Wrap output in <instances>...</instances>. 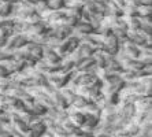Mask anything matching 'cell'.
Listing matches in <instances>:
<instances>
[{
	"label": "cell",
	"mask_w": 152,
	"mask_h": 137,
	"mask_svg": "<svg viewBox=\"0 0 152 137\" xmlns=\"http://www.w3.org/2000/svg\"><path fill=\"white\" fill-rule=\"evenodd\" d=\"M125 81L121 78L119 74H113L104 81H102V93L103 95H111V93H119L124 88Z\"/></svg>",
	"instance_id": "cell-1"
},
{
	"label": "cell",
	"mask_w": 152,
	"mask_h": 137,
	"mask_svg": "<svg viewBox=\"0 0 152 137\" xmlns=\"http://www.w3.org/2000/svg\"><path fill=\"white\" fill-rule=\"evenodd\" d=\"M73 71H66V70H63V69H60V70L55 71V73L45 74V75H47V80H48V84H50L52 88L59 89V88H62V86H66V84H67L69 80H70Z\"/></svg>",
	"instance_id": "cell-2"
},
{
	"label": "cell",
	"mask_w": 152,
	"mask_h": 137,
	"mask_svg": "<svg viewBox=\"0 0 152 137\" xmlns=\"http://www.w3.org/2000/svg\"><path fill=\"white\" fill-rule=\"evenodd\" d=\"M28 42H29V40H28V37H26V34H23V33H14V34H11L7 39L6 45H4L3 49L15 51V49L23 48Z\"/></svg>",
	"instance_id": "cell-3"
},
{
	"label": "cell",
	"mask_w": 152,
	"mask_h": 137,
	"mask_svg": "<svg viewBox=\"0 0 152 137\" xmlns=\"http://www.w3.org/2000/svg\"><path fill=\"white\" fill-rule=\"evenodd\" d=\"M102 49L115 56V55H117V52L119 51V41H118V37H117V36H114L113 33L104 36V39H103V47H102Z\"/></svg>",
	"instance_id": "cell-4"
},
{
	"label": "cell",
	"mask_w": 152,
	"mask_h": 137,
	"mask_svg": "<svg viewBox=\"0 0 152 137\" xmlns=\"http://www.w3.org/2000/svg\"><path fill=\"white\" fill-rule=\"evenodd\" d=\"M117 113L126 118L127 121H130L133 115L136 114V107L133 103H126V102H119L117 105Z\"/></svg>",
	"instance_id": "cell-5"
},
{
	"label": "cell",
	"mask_w": 152,
	"mask_h": 137,
	"mask_svg": "<svg viewBox=\"0 0 152 137\" xmlns=\"http://www.w3.org/2000/svg\"><path fill=\"white\" fill-rule=\"evenodd\" d=\"M119 51H122L130 59H138V56H140V48L129 40L126 42H124L122 45H119Z\"/></svg>",
	"instance_id": "cell-6"
},
{
	"label": "cell",
	"mask_w": 152,
	"mask_h": 137,
	"mask_svg": "<svg viewBox=\"0 0 152 137\" xmlns=\"http://www.w3.org/2000/svg\"><path fill=\"white\" fill-rule=\"evenodd\" d=\"M50 97L51 100H52L53 105H55V108L58 110H66L69 107L67 103H66V100L63 99V96L60 95V92L59 89H52L50 93Z\"/></svg>",
	"instance_id": "cell-7"
},
{
	"label": "cell",
	"mask_w": 152,
	"mask_h": 137,
	"mask_svg": "<svg viewBox=\"0 0 152 137\" xmlns=\"http://www.w3.org/2000/svg\"><path fill=\"white\" fill-rule=\"evenodd\" d=\"M42 59L47 60V62H51V63H59L62 60V56L53 48L44 45V48H42Z\"/></svg>",
	"instance_id": "cell-8"
},
{
	"label": "cell",
	"mask_w": 152,
	"mask_h": 137,
	"mask_svg": "<svg viewBox=\"0 0 152 137\" xmlns=\"http://www.w3.org/2000/svg\"><path fill=\"white\" fill-rule=\"evenodd\" d=\"M136 111H149L152 110V97L151 96H140L134 102Z\"/></svg>",
	"instance_id": "cell-9"
},
{
	"label": "cell",
	"mask_w": 152,
	"mask_h": 137,
	"mask_svg": "<svg viewBox=\"0 0 152 137\" xmlns=\"http://www.w3.org/2000/svg\"><path fill=\"white\" fill-rule=\"evenodd\" d=\"M92 32H93V28L91 26V23L84 22V21H81V19H80V22L73 28V34L78 36V37L85 36V34H89V33H92Z\"/></svg>",
	"instance_id": "cell-10"
},
{
	"label": "cell",
	"mask_w": 152,
	"mask_h": 137,
	"mask_svg": "<svg viewBox=\"0 0 152 137\" xmlns=\"http://www.w3.org/2000/svg\"><path fill=\"white\" fill-rule=\"evenodd\" d=\"M23 48H25L32 56L37 58V59H42V48H44V45L39 44V42H34V41H29Z\"/></svg>",
	"instance_id": "cell-11"
},
{
	"label": "cell",
	"mask_w": 152,
	"mask_h": 137,
	"mask_svg": "<svg viewBox=\"0 0 152 137\" xmlns=\"http://www.w3.org/2000/svg\"><path fill=\"white\" fill-rule=\"evenodd\" d=\"M4 66L7 67V70L10 71V74H17L19 71H22L23 69L26 67V62H22V60H17V59H12L8 60L4 63Z\"/></svg>",
	"instance_id": "cell-12"
},
{
	"label": "cell",
	"mask_w": 152,
	"mask_h": 137,
	"mask_svg": "<svg viewBox=\"0 0 152 137\" xmlns=\"http://www.w3.org/2000/svg\"><path fill=\"white\" fill-rule=\"evenodd\" d=\"M59 92H60V95L63 96V99L66 100V103H67V105H70L71 103H73V100H74L75 97V93L73 89L67 88V86H62V88H59Z\"/></svg>",
	"instance_id": "cell-13"
},
{
	"label": "cell",
	"mask_w": 152,
	"mask_h": 137,
	"mask_svg": "<svg viewBox=\"0 0 152 137\" xmlns=\"http://www.w3.org/2000/svg\"><path fill=\"white\" fill-rule=\"evenodd\" d=\"M77 49H78V52L82 55V58H89V56H92L93 52L96 51L93 47H91L89 44H86V42H80V45L77 47Z\"/></svg>",
	"instance_id": "cell-14"
},
{
	"label": "cell",
	"mask_w": 152,
	"mask_h": 137,
	"mask_svg": "<svg viewBox=\"0 0 152 137\" xmlns=\"http://www.w3.org/2000/svg\"><path fill=\"white\" fill-rule=\"evenodd\" d=\"M29 110H30V113H32L33 115H37V116H44L47 113V107H44L41 103L36 102V100H34V103L29 107Z\"/></svg>",
	"instance_id": "cell-15"
},
{
	"label": "cell",
	"mask_w": 152,
	"mask_h": 137,
	"mask_svg": "<svg viewBox=\"0 0 152 137\" xmlns=\"http://www.w3.org/2000/svg\"><path fill=\"white\" fill-rule=\"evenodd\" d=\"M34 10L37 14H40L42 17V15L45 14V12H48L50 11V7H48V1L47 0H37L34 4Z\"/></svg>",
	"instance_id": "cell-16"
},
{
	"label": "cell",
	"mask_w": 152,
	"mask_h": 137,
	"mask_svg": "<svg viewBox=\"0 0 152 137\" xmlns=\"http://www.w3.org/2000/svg\"><path fill=\"white\" fill-rule=\"evenodd\" d=\"M89 100H86V99L84 97V96H80V95H75L74 100H73V103H71V107H74V108L77 110H81L82 107H85L86 105V103H88Z\"/></svg>",
	"instance_id": "cell-17"
},
{
	"label": "cell",
	"mask_w": 152,
	"mask_h": 137,
	"mask_svg": "<svg viewBox=\"0 0 152 137\" xmlns=\"http://www.w3.org/2000/svg\"><path fill=\"white\" fill-rule=\"evenodd\" d=\"M47 1H48L50 10H62L66 4V0H47Z\"/></svg>",
	"instance_id": "cell-18"
},
{
	"label": "cell",
	"mask_w": 152,
	"mask_h": 137,
	"mask_svg": "<svg viewBox=\"0 0 152 137\" xmlns=\"http://www.w3.org/2000/svg\"><path fill=\"white\" fill-rule=\"evenodd\" d=\"M137 15L138 17H151V6L140 4L137 7Z\"/></svg>",
	"instance_id": "cell-19"
},
{
	"label": "cell",
	"mask_w": 152,
	"mask_h": 137,
	"mask_svg": "<svg viewBox=\"0 0 152 137\" xmlns=\"http://www.w3.org/2000/svg\"><path fill=\"white\" fill-rule=\"evenodd\" d=\"M11 74L10 71L7 70V67L4 66V64L0 63V78H4V77H10Z\"/></svg>",
	"instance_id": "cell-20"
},
{
	"label": "cell",
	"mask_w": 152,
	"mask_h": 137,
	"mask_svg": "<svg viewBox=\"0 0 152 137\" xmlns=\"http://www.w3.org/2000/svg\"><path fill=\"white\" fill-rule=\"evenodd\" d=\"M125 4L133 6V7H138V6L141 4V0H125Z\"/></svg>",
	"instance_id": "cell-21"
},
{
	"label": "cell",
	"mask_w": 152,
	"mask_h": 137,
	"mask_svg": "<svg viewBox=\"0 0 152 137\" xmlns=\"http://www.w3.org/2000/svg\"><path fill=\"white\" fill-rule=\"evenodd\" d=\"M78 137H96L93 133H81Z\"/></svg>",
	"instance_id": "cell-22"
},
{
	"label": "cell",
	"mask_w": 152,
	"mask_h": 137,
	"mask_svg": "<svg viewBox=\"0 0 152 137\" xmlns=\"http://www.w3.org/2000/svg\"><path fill=\"white\" fill-rule=\"evenodd\" d=\"M0 1H4V3H8V4H15V3H18L19 0H0Z\"/></svg>",
	"instance_id": "cell-23"
},
{
	"label": "cell",
	"mask_w": 152,
	"mask_h": 137,
	"mask_svg": "<svg viewBox=\"0 0 152 137\" xmlns=\"http://www.w3.org/2000/svg\"><path fill=\"white\" fill-rule=\"evenodd\" d=\"M66 137H78V136H75V134H67Z\"/></svg>",
	"instance_id": "cell-24"
},
{
	"label": "cell",
	"mask_w": 152,
	"mask_h": 137,
	"mask_svg": "<svg viewBox=\"0 0 152 137\" xmlns=\"http://www.w3.org/2000/svg\"><path fill=\"white\" fill-rule=\"evenodd\" d=\"M34 1H37V0H34Z\"/></svg>",
	"instance_id": "cell-25"
},
{
	"label": "cell",
	"mask_w": 152,
	"mask_h": 137,
	"mask_svg": "<svg viewBox=\"0 0 152 137\" xmlns=\"http://www.w3.org/2000/svg\"><path fill=\"white\" fill-rule=\"evenodd\" d=\"M111 137H114V136H111Z\"/></svg>",
	"instance_id": "cell-26"
}]
</instances>
